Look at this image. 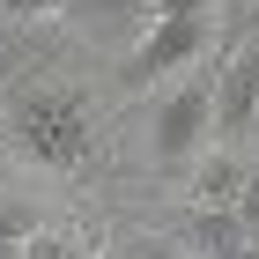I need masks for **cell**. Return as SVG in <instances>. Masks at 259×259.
Segmentation results:
<instances>
[{"instance_id": "8fae6325", "label": "cell", "mask_w": 259, "mask_h": 259, "mask_svg": "<svg viewBox=\"0 0 259 259\" xmlns=\"http://www.w3.org/2000/svg\"><path fill=\"white\" fill-rule=\"evenodd\" d=\"M237 222H244V237L259 244V170L244 178V193H237Z\"/></svg>"}, {"instance_id": "5b68a950", "label": "cell", "mask_w": 259, "mask_h": 259, "mask_svg": "<svg viewBox=\"0 0 259 259\" xmlns=\"http://www.w3.org/2000/svg\"><path fill=\"white\" fill-rule=\"evenodd\" d=\"M252 170H259L252 148L207 141V148H200V163L185 170V200H193V207H237V193H244V178H252Z\"/></svg>"}, {"instance_id": "8992f818", "label": "cell", "mask_w": 259, "mask_h": 259, "mask_svg": "<svg viewBox=\"0 0 259 259\" xmlns=\"http://www.w3.org/2000/svg\"><path fill=\"white\" fill-rule=\"evenodd\" d=\"M67 22L89 30V37H126L134 45L141 30L156 22V8H148V0H67Z\"/></svg>"}, {"instance_id": "9c48e42d", "label": "cell", "mask_w": 259, "mask_h": 259, "mask_svg": "<svg viewBox=\"0 0 259 259\" xmlns=\"http://www.w3.org/2000/svg\"><path fill=\"white\" fill-rule=\"evenodd\" d=\"M45 215H37V200H22V193H0V244H22V237H37Z\"/></svg>"}, {"instance_id": "52a82bcc", "label": "cell", "mask_w": 259, "mask_h": 259, "mask_svg": "<svg viewBox=\"0 0 259 259\" xmlns=\"http://www.w3.org/2000/svg\"><path fill=\"white\" fill-rule=\"evenodd\" d=\"M178 237H185L193 259H215V252H230V244H244V222H237V207H185Z\"/></svg>"}, {"instance_id": "277c9868", "label": "cell", "mask_w": 259, "mask_h": 259, "mask_svg": "<svg viewBox=\"0 0 259 259\" xmlns=\"http://www.w3.org/2000/svg\"><path fill=\"white\" fill-rule=\"evenodd\" d=\"M215 141H230V148L259 141V37L215 60Z\"/></svg>"}, {"instance_id": "7c38bea8", "label": "cell", "mask_w": 259, "mask_h": 259, "mask_svg": "<svg viewBox=\"0 0 259 259\" xmlns=\"http://www.w3.org/2000/svg\"><path fill=\"white\" fill-rule=\"evenodd\" d=\"M156 15H215V8H230V0H148Z\"/></svg>"}, {"instance_id": "7a4b0ae2", "label": "cell", "mask_w": 259, "mask_h": 259, "mask_svg": "<svg viewBox=\"0 0 259 259\" xmlns=\"http://www.w3.org/2000/svg\"><path fill=\"white\" fill-rule=\"evenodd\" d=\"M215 141V60L185 67L148 97V163L156 170H193L200 148Z\"/></svg>"}, {"instance_id": "30bf717a", "label": "cell", "mask_w": 259, "mask_h": 259, "mask_svg": "<svg viewBox=\"0 0 259 259\" xmlns=\"http://www.w3.org/2000/svg\"><path fill=\"white\" fill-rule=\"evenodd\" d=\"M0 15H8V22H60L67 0H0Z\"/></svg>"}, {"instance_id": "4fadbf2b", "label": "cell", "mask_w": 259, "mask_h": 259, "mask_svg": "<svg viewBox=\"0 0 259 259\" xmlns=\"http://www.w3.org/2000/svg\"><path fill=\"white\" fill-rule=\"evenodd\" d=\"M215 259H259V244L244 237V244H230V252H215Z\"/></svg>"}, {"instance_id": "3957f363", "label": "cell", "mask_w": 259, "mask_h": 259, "mask_svg": "<svg viewBox=\"0 0 259 259\" xmlns=\"http://www.w3.org/2000/svg\"><path fill=\"white\" fill-rule=\"evenodd\" d=\"M207 60H215V15H156L126 45L119 89L141 97V89H163V81H178L185 67H207Z\"/></svg>"}, {"instance_id": "ba28073f", "label": "cell", "mask_w": 259, "mask_h": 259, "mask_svg": "<svg viewBox=\"0 0 259 259\" xmlns=\"http://www.w3.org/2000/svg\"><path fill=\"white\" fill-rule=\"evenodd\" d=\"M111 259H193V252H185L178 230H126V237L111 244Z\"/></svg>"}, {"instance_id": "6da1fadb", "label": "cell", "mask_w": 259, "mask_h": 259, "mask_svg": "<svg viewBox=\"0 0 259 259\" xmlns=\"http://www.w3.org/2000/svg\"><path fill=\"white\" fill-rule=\"evenodd\" d=\"M0 148L37 170V178H60V185H81L104 170V104L97 89L67 81L60 67L15 81L0 97Z\"/></svg>"}]
</instances>
